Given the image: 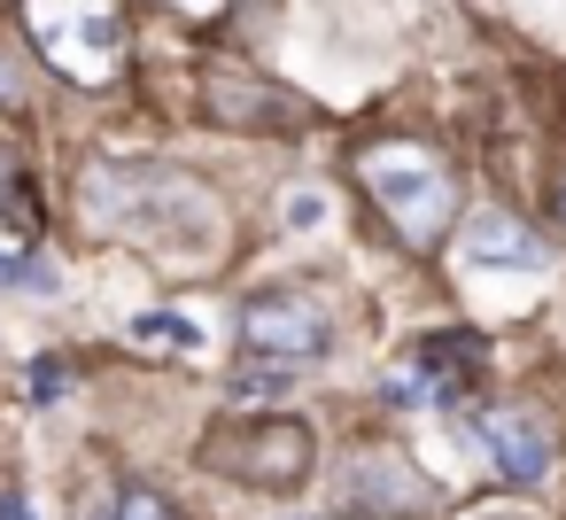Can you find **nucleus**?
<instances>
[{"label":"nucleus","mask_w":566,"mask_h":520,"mask_svg":"<svg viewBox=\"0 0 566 520\" xmlns=\"http://www.w3.org/2000/svg\"><path fill=\"white\" fill-rule=\"evenodd\" d=\"M0 520H32V505H24L17 489H0Z\"/></svg>","instance_id":"nucleus-17"},{"label":"nucleus","mask_w":566,"mask_h":520,"mask_svg":"<svg viewBox=\"0 0 566 520\" xmlns=\"http://www.w3.org/2000/svg\"><path fill=\"white\" fill-rule=\"evenodd\" d=\"M481 450H489V466L512 481V489H543L551 481V443H543V427L527 419V412H473V419H458Z\"/></svg>","instance_id":"nucleus-6"},{"label":"nucleus","mask_w":566,"mask_h":520,"mask_svg":"<svg viewBox=\"0 0 566 520\" xmlns=\"http://www.w3.org/2000/svg\"><path fill=\"white\" fill-rule=\"evenodd\" d=\"M71 388V365L63 357H32V404H55Z\"/></svg>","instance_id":"nucleus-14"},{"label":"nucleus","mask_w":566,"mask_h":520,"mask_svg":"<svg viewBox=\"0 0 566 520\" xmlns=\"http://www.w3.org/2000/svg\"><path fill=\"white\" fill-rule=\"evenodd\" d=\"M458 233H465V257L473 264H504V272H543V241L520 226V218H504V210H473V218H458Z\"/></svg>","instance_id":"nucleus-9"},{"label":"nucleus","mask_w":566,"mask_h":520,"mask_svg":"<svg viewBox=\"0 0 566 520\" xmlns=\"http://www.w3.org/2000/svg\"><path fill=\"white\" fill-rule=\"evenodd\" d=\"M551 202H558V218H566V171H558V187H551Z\"/></svg>","instance_id":"nucleus-18"},{"label":"nucleus","mask_w":566,"mask_h":520,"mask_svg":"<svg viewBox=\"0 0 566 520\" xmlns=\"http://www.w3.org/2000/svg\"><path fill=\"white\" fill-rule=\"evenodd\" d=\"M78 210L94 233H125L156 257L202 264L218 249V195L179 171V164H140V156H94L78 179Z\"/></svg>","instance_id":"nucleus-1"},{"label":"nucleus","mask_w":566,"mask_h":520,"mask_svg":"<svg viewBox=\"0 0 566 520\" xmlns=\"http://www.w3.org/2000/svg\"><path fill=\"white\" fill-rule=\"evenodd\" d=\"M357 179L365 195L380 202V218L396 226L403 249H442L450 226H458V171L419 148V141H373L357 148Z\"/></svg>","instance_id":"nucleus-2"},{"label":"nucleus","mask_w":566,"mask_h":520,"mask_svg":"<svg viewBox=\"0 0 566 520\" xmlns=\"http://www.w3.org/2000/svg\"><path fill=\"white\" fill-rule=\"evenodd\" d=\"M133 342H140V350H164V357H171V350L187 357V350H202V326L179 319V311H140V319H133Z\"/></svg>","instance_id":"nucleus-11"},{"label":"nucleus","mask_w":566,"mask_h":520,"mask_svg":"<svg viewBox=\"0 0 566 520\" xmlns=\"http://www.w3.org/2000/svg\"><path fill=\"white\" fill-rule=\"evenodd\" d=\"M94 520H179V512H171V497H156V489L125 481V489H117V497H109V505H102Z\"/></svg>","instance_id":"nucleus-12"},{"label":"nucleus","mask_w":566,"mask_h":520,"mask_svg":"<svg viewBox=\"0 0 566 520\" xmlns=\"http://www.w3.org/2000/svg\"><path fill=\"white\" fill-rule=\"evenodd\" d=\"M280 218H287V226H318V218H326V195H318V187H295V195L280 202Z\"/></svg>","instance_id":"nucleus-15"},{"label":"nucleus","mask_w":566,"mask_h":520,"mask_svg":"<svg viewBox=\"0 0 566 520\" xmlns=\"http://www.w3.org/2000/svg\"><path fill=\"white\" fill-rule=\"evenodd\" d=\"M0 102H24V71L9 63V48H0Z\"/></svg>","instance_id":"nucleus-16"},{"label":"nucleus","mask_w":566,"mask_h":520,"mask_svg":"<svg viewBox=\"0 0 566 520\" xmlns=\"http://www.w3.org/2000/svg\"><path fill=\"white\" fill-rule=\"evenodd\" d=\"M24 24H32V48L48 55L55 79L71 86H117L125 71V9L117 0H24Z\"/></svg>","instance_id":"nucleus-3"},{"label":"nucleus","mask_w":566,"mask_h":520,"mask_svg":"<svg viewBox=\"0 0 566 520\" xmlns=\"http://www.w3.org/2000/svg\"><path fill=\"white\" fill-rule=\"evenodd\" d=\"M481 365H489V342H481V334H458V326L419 334V350H411V373L434 388V412H458L465 388L481 381Z\"/></svg>","instance_id":"nucleus-8"},{"label":"nucleus","mask_w":566,"mask_h":520,"mask_svg":"<svg viewBox=\"0 0 566 520\" xmlns=\"http://www.w3.org/2000/svg\"><path fill=\"white\" fill-rule=\"evenodd\" d=\"M349 497L365 512H388V520H427L434 512V481H419L411 458H396V450H357L349 458Z\"/></svg>","instance_id":"nucleus-7"},{"label":"nucleus","mask_w":566,"mask_h":520,"mask_svg":"<svg viewBox=\"0 0 566 520\" xmlns=\"http://www.w3.org/2000/svg\"><path fill=\"white\" fill-rule=\"evenodd\" d=\"M202 458H210L218 474H241V481H256V489H280V481H303V474H311L318 435H311V419L249 412V419H226V427L202 443Z\"/></svg>","instance_id":"nucleus-4"},{"label":"nucleus","mask_w":566,"mask_h":520,"mask_svg":"<svg viewBox=\"0 0 566 520\" xmlns=\"http://www.w3.org/2000/svg\"><path fill=\"white\" fill-rule=\"evenodd\" d=\"M0 288H24V295H55L63 280L40 264V257H9V249H0Z\"/></svg>","instance_id":"nucleus-13"},{"label":"nucleus","mask_w":566,"mask_h":520,"mask_svg":"<svg viewBox=\"0 0 566 520\" xmlns=\"http://www.w3.org/2000/svg\"><path fill=\"white\" fill-rule=\"evenodd\" d=\"M481 520H527V512H481Z\"/></svg>","instance_id":"nucleus-19"},{"label":"nucleus","mask_w":566,"mask_h":520,"mask_svg":"<svg viewBox=\"0 0 566 520\" xmlns=\"http://www.w3.org/2000/svg\"><path fill=\"white\" fill-rule=\"evenodd\" d=\"M233 334H241V350L264 357V365H318V357L334 350L326 311H318L311 295H295V288H264V295H249V303L233 311Z\"/></svg>","instance_id":"nucleus-5"},{"label":"nucleus","mask_w":566,"mask_h":520,"mask_svg":"<svg viewBox=\"0 0 566 520\" xmlns=\"http://www.w3.org/2000/svg\"><path fill=\"white\" fill-rule=\"evenodd\" d=\"M210 117L226 125H249V133H295L303 125V102L256 86V79H210Z\"/></svg>","instance_id":"nucleus-10"}]
</instances>
